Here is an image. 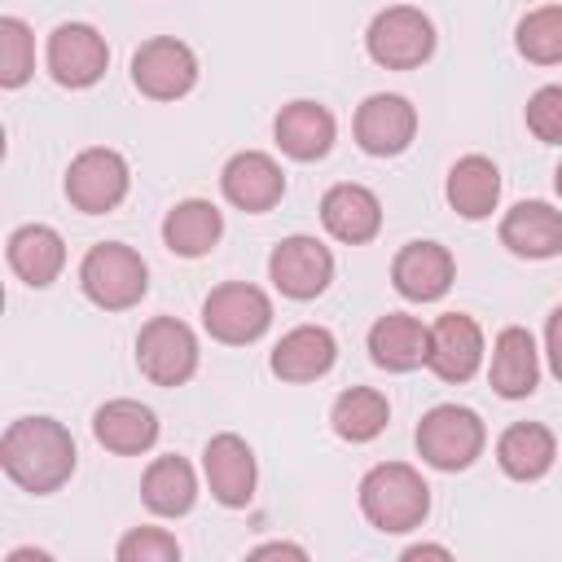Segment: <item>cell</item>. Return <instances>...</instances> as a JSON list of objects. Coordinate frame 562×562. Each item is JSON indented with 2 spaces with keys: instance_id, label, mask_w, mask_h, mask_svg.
Segmentation results:
<instances>
[{
  "instance_id": "52a82bcc",
  "label": "cell",
  "mask_w": 562,
  "mask_h": 562,
  "mask_svg": "<svg viewBox=\"0 0 562 562\" xmlns=\"http://www.w3.org/2000/svg\"><path fill=\"white\" fill-rule=\"evenodd\" d=\"M272 325V299L255 281H220L202 299V329L224 347H250Z\"/></svg>"
},
{
  "instance_id": "d6986e66",
  "label": "cell",
  "mask_w": 562,
  "mask_h": 562,
  "mask_svg": "<svg viewBox=\"0 0 562 562\" xmlns=\"http://www.w3.org/2000/svg\"><path fill=\"white\" fill-rule=\"evenodd\" d=\"M338 360V338L334 329L325 325H294L277 338L272 356H268V369L272 378L290 382V386H307V382H321Z\"/></svg>"
},
{
  "instance_id": "484cf974",
  "label": "cell",
  "mask_w": 562,
  "mask_h": 562,
  "mask_svg": "<svg viewBox=\"0 0 562 562\" xmlns=\"http://www.w3.org/2000/svg\"><path fill=\"white\" fill-rule=\"evenodd\" d=\"M140 505L154 518H184L198 505V470L180 452H162L140 474Z\"/></svg>"
},
{
  "instance_id": "603a6c76",
  "label": "cell",
  "mask_w": 562,
  "mask_h": 562,
  "mask_svg": "<svg viewBox=\"0 0 562 562\" xmlns=\"http://www.w3.org/2000/svg\"><path fill=\"white\" fill-rule=\"evenodd\" d=\"M369 360L386 373H413L426 369V347H430V325H422L408 312H386L369 325L364 334Z\"/></svg>"
},
{
  "instance_id": "ac0fdd59",
  "label": "cell",
  "mask_w": 562,
  "mask_h": 562,
  "mask_svg": "<svg viewBox=\"0 0 562 562\" xmlns=\"http://www.w3.org/2000/svg\"><path fill=\"white\" fill-rule=\"evenodd\" d=\"M321 224L342 246H369L382 233V202L369 184L338 180L321 193Z\"/></svg>"
},
{
  "instance_id": "e0dca14e",
  "label": "cell",
  "mask_w": 562,
  "mask_h": 562,
  "mask_svg": "<svg viewBox=\"0 0 562 562\" xmlns=\"http://www.w3.org/2000/svg\"><path fill=\"white\" fill-rule=\"evenodd\" d=\"M272 140L294 162H321L334 149V140H338V119H334V110L325 101L299 97V101H290V105L277 110Z\"/></svg>"
},
{
  "instance_id": "d4e9b609",
  "label": "cell",
  "mask_w": 562,
  "mask_h": 562,
  "mask_svg": "<svg viewBox=\"0 0 562 562\" xmlns=\"http://www.w3.org/2000/svg\"><path fill=\"white\" fill-rule=\"evenodd\" d=\"M558 461V435L544 422H509L496 435V465L514 483H536Z\"/></svg>"
},
{
  "instance_id": "2e32d148",
  "label": "cell",
  "mask_w": 562,
  "mask_h": 562,
  "mask_svg": "<svg viewBox=\"0 0 562 562\" xmlns=\"http://www.w3.org/2000/svg\"><path fill=\"white\" fill-rule=\"evenodd\" d=\"M220 193L228 206L246 211V215H263L285 198V171L272 154L263 149H241L224 162L220 171Z\"/></svg>"
},
{
  "instance_id": "cb8c5ba5",
  "label": "cell",
  "mask_w": 562,
  "mask_h": 562,
  "mask_svg": "<svg viewBox=\"0 0 562 562\" xmlns=\"http://www.w3.org/2000/svg\"><path fill=\"white\" fill-rule=\"evenodd\" d=\"M92 439L114 457H140L158 443V413L140 400H105L92 413Z\"/></svg>"
},
{
  "instance_id": "f546056e",
  "label": "cell",
  "mask_w": 562,
  "mask_h": 562,
  "mask_svg": "<svg viewBox=\"0 0 562 562\" xmlns=\"http://www.w3.org/2000/svg\"><path fill=\"white\" fill-rule=\"evenodd\" d=\"M514 48L531 66H562V4H536L514 26Z\"/></svg>"
},
{
  "instance_id": "d6a6232c",
  "label": "cell",
  "mask_w": 562,
  "mask_h": 562,
  "mask_svg": "<svg viewBox=\"0 0 562 562\" xmlns=\"http://www.w3.org/2000/svg\"><path fill=\"white\" fill-rule=\"evenodd\" d=\"M527 132L540 140V145H562V83H544L527 97Z\"/></svg>"
},
{
  "instance_id": "ffe728a7",
  "label": "cell",
  "mask_w": 562,
  "mask_h": 562,
  "mask_svg": "<svg viewBox=\"0 0 562 562\" xmlns=\"http://www.w3.org/2000/svg\"><path fill=\"white\" fill-rule=\"evenodd\" d=\"M501 246L514 259H558L562 255V211L553 202H514L496 224Z\"/></svg>"
},
{
  "instance_id": "8fae6325",
  "label": "cell",
  "mask_w": 562,
  "mask_h": 562,
  "mask_svg": "<svg viewBox=\"0 0 562 562\" xmlns=\"http://www.w3.org/2000/svg\"><path fill=\"white\" fill-rule=\"evenodd\" d=\"M132 83L149 101H180L198 88V53L176 35H149L132 53Z\"/></svg>"
},
{
  "instance_id": "ba28073f",
  "label": "cell",
  "mask_w": 562,
  "mask_h": 562,
  "mask_svg": "<svg viewBox=\"0 0 562 562\" xmlns=\"http://www.w3.org/2000/svg\"><path fill=\"white\" fill-rule=\"evenodd\" d=\"M132 189V167L119 149L110 145H88L70 158L66 176H61V193L75 211L83 215H105L114 211Z\"/></svg>"
},
{
  "instance_id": "d590c367",
  "label": "cell",
  "mask_w": 562,
  "mask_h": 562,
  "mask_svg": "<svg viewBox=\"0 0 562 562\" xmlns=\"http://www.w3.org/2000/svg\"><path fill=\"white\" fill-rule=\"evenodd\" d=\"M400 558H404V562H417V558H439V562H448L452 549H448V544H408Z\"/></svg>"
},
{
  "instance_id": "8992f818",
  "label": "cell",
  "mask_w": 562,
  "mask_h": 562,
  "mask_svg": "<svg viewBox=\"0 0 562 562\" xmlns=\"http://www.w3.org/2000/svg\"><path fill=\"white\" fill-rule=\"evenodd\" d=\"M202 364V347L198 334L180 321V316H149L136 334V369L145 382L171 391L184 386Z\"/></svg>"
},
{
  "instance_id": "4fadbf2b",
  "label": "cell",
  "mask_w": 562,
  "mask_h": 562,
  "mask_svg": "<svg viewBox=\"0 0 562 562\" xmlns=\"http://www.w3.org/2000/svg\"><path fill=\"white\" fill-rule=\"evenodd\" d=\"M351 136L369 158H395L417 140V105L400 92H373L356 105Z\"/></svg>"
},
{
  "instance_id": "5bb4252c",
  "label": "cell",
  "mask_w": 562,
  "mask_h": 562,
  "mask_svg": "<svg viewBox=\"0 0 562 562\" xmlns=\"http://www.w3.org/2000/svg\"><path fill=\"white\" fill-rule=\"evenodd\" d=\"M202 479H206L211 496L224 509H246L255 501V487H259L255 448L241 435H233V430L211 435L206 448H202Z\"/></svg>"
},
{
  "instance_id": "836d02e7",
  "label": "cell",
  "mask_w": 562,
  "mask_h": 562,
  "mask_svg": "<svg viewBox=\"0 0 562 562\" xmlns=\"http://www.w3.org/2000/svg\"><path fill=\"white\" fill-rule=\"evenodd\" d=\"M544 360H549V373L562 382V303L544 316Z\"/></svg>"
},
{
  "instance_id": "7402d4cb",
  "label": "cell",
  "mask_w": 562,
  "mask_h": 562,
  "mask_svg": "<svg viewBox=\"0 0 562 562\" xmlns=\"http://www.w3.org/2000/svg\"><path fill=\"white\" fill-rule=\"evenodd\" d=\"M4 259L22 285L48 290L66 268V241L53 224H18L4 241Z\"/></svg>"
},
{
  "instance_id": "5b68a950",
  "label": "cell",
  "mask_w": 562,
  "mask_h": 562,
  "mask_svg": "<svg viewBox=\"0 0 562 562\" xmlns=\"http://www.w3.org/2000/svg\"><path fill=\"white\" fill-rule=\"evenodd\" d=\"M435 44H439L435 22L417 4H386L373 13L364 31V53L382 70H417L435 57Z\"/></svg>"
},
{
  "instance_id": "6da1fadb",
  "label": "cell",
  "mask_w": 562,
  "mask_h": 562,
  "mask_svg": "<svg viewBox=\"0 0 562 562\" xmlns=\"http://www.w3.org/2000/svg\"><path fill=\"white\" fill-rule=\"evenodd\" d=\"M79 465V448L66 422L48 417V413H31L4 426L0 435V470L13 487L31 492V496H53L70 483Z\"/></svg>"
},
{
  "instance_id": "277c9868",
  "label": "cell",
  "mask_w": 562,
  "mask_h": 562,
  "mask_svg": "<svg viewBox=\"0 0 562 562\" xmlns=\"http://www.w3.org/2000/svg\"><path fill=\"white\" fill-rule=\"evenodd\" d=\"M413 443H417V457L439 470V474H461L470 470L483 448H487V426L474 408L465 404H435L422 413L417 430H413Z\"/></svg>"
},
{
  "instance_id": "74e56055",
  "label": "cell",
  "mask_w": 562,
  "mask_h": 562,
  "mask_svg": "<svg viewBox=\"0 0 562 562\" xmlns=\"http://www.w3.org/2000/svg\"><path fill=\"white\" fill-rule=\"evenodd\" d=\"M553 189H558V198H562V162L553 167Z\"/></svg>"
},
{
  "instance_id": "e575fe53",
  "label": "cell",
  "mask_w": 562,
  "mask_h": 562,
  "mask_svg": "<svg viewBox=\"0 0 562 562\" xmlns=\"http://www.w3.org/2000/svg\"><path fill=\"white\" fill-rule=\"evenodd\" d=\"M250 558H294V562H307V549L303 544H290V540H268V544H255Z\"/></svg>"
},
{
  "instance_id": "8d00e7d4",
  "label": "cell",
  "mask_w": 562,
  "mask_h": 562,
  "mask_svg": "<svg viewBox=\"0 0 562 562\" xmlns=\"http://www.w3.org/2000/svg\"><path fill=\"white\" fill-rule=\"evenodd\" d=\"M4 562H53V558H48L44 549H13Z\"/></svg>"
},
{
  "instance_id": "7c38bea8",
  "label": "cell",
  "mask_w": 562,
  "mask_h": 562,
  "mask_svg": "<svg viewBox=\"0 0 562 562\" xmlns=\"http://www.w3.org/2000/svg\"><path fill=\"white\" fill-rule=\"evenodd\" d=\"M487 356V338L483 325L470 312H443L430 321V347H426V369L448 382V386H465Z\"/></svg>"
},
{
  "instance_id": "4316f807",
  "label": "cell",
  "mask_w": 562,
  "mask_h": 562,
  "mask_svg": "<svg viewBox=\"0 0 562 562\" xmlns=\"http://www.w3.org/2000/svg\"><path fill=\"white\" fill-rule=\"evenodd\" d=\"M443 198L461 220H487L501 206V167L487 154H461L448 167Z\"/></svg>"
},
{
  "instance_id": "9c48e42d",
  "label": "cell",
  "mask_w": 562,
  "mask_h": 562,
  "mask_svg": "<svg viewBox=\"0 0 562 562\" xmlns=\"http://www.w3.org/2000/svg\"><path fill=\"white\" fill-rule=\"evenodd\" d=\"M44 70L53 75L57 88H97L110 70V44L92 22H57L44 44Z\"/></svg>"
},
{
  "instance_id": "9a60e30c",
  "label": "cell",
  "mask_w": 562,
  "mask_h": 562,
  "mask_svg": "<svg viewBox=\"0 0 562 562\" xmlns=\"http://www.w3.org/2000/svg\"><path fill=\"white\" fill-rule=\"evenodd\" d=\"M457 281V259L443 241H404L391 259V285L408 303H439Z\"/></svg>"
},
{
  "instance_id": "30bf717a",
  "label": "cell",
  "mask_w": 562,
  "mask_h": 562,
  "mask_svg": "<svg viewBox=\"0 0 562 562\" xmlns=\"http://www.w3.org/2000/svg\"><path fill=\"white\" fill-rule=\"evenodd\" d=\"M268 281L277 285L281 299L312 303L334 281V250L312 233H290L268 255Z\"/></svg>"
},
{
  "instance_id": "3957f363",
  "label": "cell",
  "mask_w": 562,
  "mask_h": 562,
  "mask_svg": "<svg viewBox=\"0 0 562 562\" xmlns=\"http://www.w3.org/2000/svg\"><path fill=\"white\" fill-rule=\"evenodd\" d=\"M79 290L101 312H127L149 294V263L127 241H97L79 259Z\"/></svg>"
},
{
  "instance_id": "f1b7e54d",
  "label": "cell",
  "mask_w": 562,
  "mask_h": 562,
  "mask_svg": "<svg viewBox=\"0 0 562 562\" xmlns=\"http://www.w3.org/2000/svg\"><path fill=\"white\" fill-rule=\"evenodd\" d=\"M391 422V404L378 386H347L329 404V430L342 443H373Z\"/></svg>"
},
{
  "instance_id": "83f0119b",
  "label": "cell",
  "mask_w": 562,
  "mask_h": 562,
  "mask_svg": "<svg viewBox=\"0 0 562 562\" xmlns=\"http://www.w3.org/2000/svg\"><path fill=\"white\" fill-rule=\"evenodd\" d=\"M224 237V211L206 198H184L162 215V246L176 259H202Z\"/></svg>"
},
{
  "instance_id": "4dcf8cb0",
  "label": "cell",
  "mask_w": 562,
  "mask_h": 562,
  "mask_svg": "<svg viewBox=\"0 0 562 562\" xmlns=\"http://www.w3.org/2000/svg\"><path fill=\"white\" fill-rule=\"evenodd\" d=\"M31 75H35V31L18 13H4L0 18V88L18 92L31 83Z\"/></svg>"
},
{
  "instance_id": "1f68e13d",
  "label": "cell",
  "mask_w": 562,
  "mask_h": 562,
  "mask_svg": "<svg viewBox=\"0 0 562 562\" xmlns=\"http://www.w3.org/2000/svg\"><path fill=\"white\" fill-rule=\"evenodd\" d=\"M180 553L184 549L167 527H132L114 544L119 562H180Z\"/></svg>"
},
{
  "instance_id": "44dd1931",
  "label": "cell",
  "mask_w": 562,
  "mask_h": 562,
  "mask_svg": "<svg viewBox=\"0 0 562 562\" xmlns=\"http://www.w3.org/2000/svg\"><path fill=\"white\" fill-rule=\"evenodd\" d=\"M487 382L501 400H527L540 386V347L527 325H505L492 338V360H487Z\"/></svg>"
},
{
  "instance_id": "7a4b0ae2",
  "label": "cell",
  "mask_w": 562,
  "mask_h": 562,
  "mask_svg": "<svg viewBox=\"0 0 562 562\" xmlns=\"http://www.w3.org/2000/svg\"><path fill=\"white\" fill-rule=\"evenodd\" d=\"M356 501H360V514L373 531L404 536V531H417L426 522L430 483L408 461H378V465L364 470V479L356 487Z\"/></svg>"
}]
</instances>
